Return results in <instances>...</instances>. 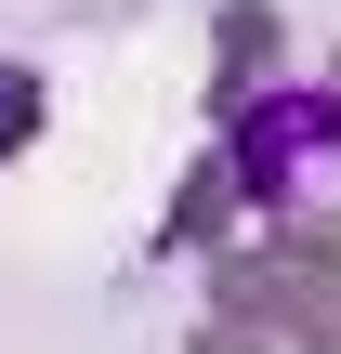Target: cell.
<instances>
[{
    "mask_svg": "<svg viewBox=\"0 0 341 354\" xmlns=\"http://www.w3.org/2000/svg\"><path fill=\"white\" fill-rule=\"evenodd\" d=\"M237 171H250L263 210H315L341 184V105L329 92H263L250 131H237Z\"/></svg>",
    "mask_w": 341,
    "mask_h": 354,
    "instance_id": "1",
    "label": "cell"
},
{
    "mask_svg": "<svg viewBox=\"0 0 341 354\" xmlns=\"http://www.w3.org/2000/svg\"><path fill=\"white\" fill-rule=\"evenodd\" d=\"M26 131H39V79H26V66H0V145H26Z\"/></svg>",
    "mask_w": 341,
    "mask_h": 354,
    "instance_id": "2",
    "label": "cell"
}]
</instances>
